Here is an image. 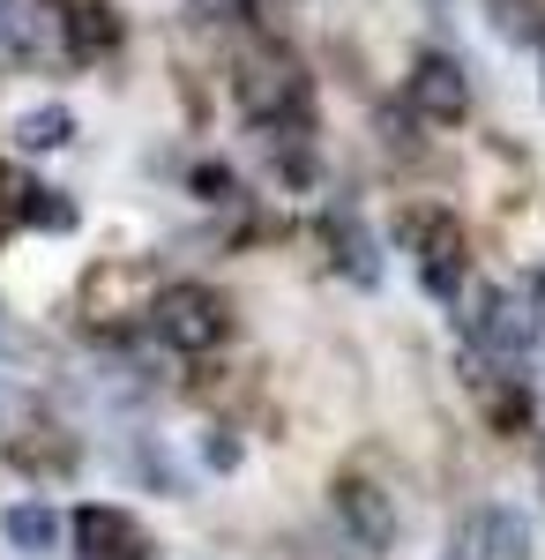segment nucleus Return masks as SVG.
Returning <instances> with one entry per match:
<instances>
[{"label": "nucleus", "mask_w": 545, "mask_h": 560, "mask_svg": "<svg viewBox=\"0 0 545 560\" xmlns=\"http://www.w3.org/2000/svg\"><path fill=\"white\" fill-rule=\"evenodd\" d=\"M336 240H344V269H351V277L367 284V277H374V255H367V232H359V224H351V232L336 224Z\"/></svg>", "instance_id": "nucleus-12"}, {"label": "nucleus", "mask_w": 545, "mask_h": 560, "mask_svg": "<svg viewBox=\"0 0 545 560\" xmlns=\"http://www.w3.org/2000/svg\"><path fill=\"white\" fill-rule=\"evenodd\" d=\"M60 38H68V52L97 60V52H113V45H120V15H113V8H97V0H76V8L60 15Z\"/></svg>", "instance_id": "nucleus-8"}, {"label": "nucleus", "mask_w": 545, "mask_h": 560, "mask_svg": "<svg viewBox=\"0 0 545 560\" xmlns=\"http://www.w3.org/2000/svg\"><path fill=\"white\" fill-rule=\"evenodd\" d=\"M404 97H411V113H419V120L456 128L463 113H471V75H463L449 52H426L419 68H411V83H404Z\"/></svg>", "instance_id": "nucleus-3"}, {"label": "nucleus", "mask_w": 545, "mask_h": 560, "mask_svg": "<svg viewBox=\"0 0 545 560\" xmlns=\"http://www.w3.org/2000/svg\"><path fill=\"white\" fill-rule=\"evenodd\" d=\"M336 516H344V530L367 553H389L396 546V509H389V493H381L374 478H336Z\"/></svg>", "instance_id": "nucleus-5"}, {"label": "nucleus", "mask_w": 545, "mask_h": 560, "mask_svg": "<svg viewBox=\"0 0 545 560\" xmlns=\"http://www.w3.org/2000/svg\"><path fill=\"white\" fill-rule=\"evenodd\" d=\"M531 523L515 516V509H478V516L456 530V553L449 560H531Z\"/></svg>", "instance_id": "nucleus-4"}, {"label": "nucleus", "mask_w": 545, "mask_h": 560, "mask_svg": "<svg viewBox=\"0 0 545 560\" xmlns=\"http://www.w3.org/2000/svg\"><path fill=\"white\" fill-rule=\"evenodd\" d=\"M463 382L478 388L486 419H494L501 433H523V427H531V388H523V382H515V388H501V382H494V359H486V351H478V374H463Z\"/></svg>", "instance_id": "nucleus-7"}, {"label": "nucleus", "mask_w": 545, "mask_h": 560, "mask_svg": "<svg viewBox=\"0 0 545 560\" xmlns=\"http://www.w3.org/2000/svg\"><path fill=\"white\" fill-rule=\"evenodd\" d=\"M68 135H76V120H68L60 105H38V113L15 120V142H23V150H60Z\"/></svg>", "instance_id": "nucleus-10"}, {"label": "nucleus", "mask_w": 545, "mask_h": 560, "mask_svg": "<svg viewBox=\"0 0 545 560\" xmlns=\"http://www.w3.org/2000/svg\"><path fill=\"white\" fill-rule=\"evenodd\" d=\"M404 240H411V255H419L426 284L433 292H456L463 269H471V232H463L449 210H411L404 217Z\"/></svg>", "instance_id": "nucleus-2"}, {"label": "nucleus", "mask_w": 545, "mask_h": 560, "mask_svg": "<svg viewBox=\"0 0 545 560\" xmlns=\"http://www.w3.org/2000/svg\"><path fill=\"white\" fill-rule=\"evenodd\" d=\"M494 31L515 45H545V8L538 0H494Z\"/></svg>", "instance_id": "nucleus-11"}, {"label": "nucleus", "mask_w": 545, "mask_h": 560, "mask_svg": "<svg viewBox=\"0 0 545 560\" xmlns=\"http://www.w3.org/2000/svg\"><path fill=\"white\" fill-rule=\"evenodd\" d=\"M76 553L83 560H150V530L127 509H83L76 516Z\"/></svg>", "instance_id": "nucleus-6"}, {"label": "nucleus", "mask_w": 545, "mask_h": 560, "mask_svg": "<svg viewBox=\"0 0 545 560\" xmlns=\"http://www.w3.org/2000/svg\"><path fill=\"white\" fill-rule=\"evenodd\" d=\"M538 75H545V45H538Z\"/></svg>", "instance_id": "nucleus-14"}, {"label": "nucleus", "mask_w": 545, "mask_h": 560, "mask_svg": "<svg viewBox=\"0 0 545 560\" xmlns=\"http://www.w3.org/2000/svg\"><path fill=\"white\" fill-rule=\"evenodd\" d=\"M158 337H165L172 351H217L224 337H232V306H224V292H210V284H172V292H158Z\"/></svg>", "instance_id": "nucleus-1"}, {"label": "nucleus", "mask_w": 545, "mask_h": 560, "mask_svg": "<svg viewBox=\"0 0 545 560\" xmlns=\"http://www.w3.org/2000/svg\"><path fill=\"white\" fill-rule=\"evenodd\" d=\"M0 530H8L15 553H53V546H60V516L38 509V501H15V509L0 516Z\"/></svg>", "instance_id": "nucleus-9"}, {"label": "nucleus", "mask_w": 545, "mask_h": 560, "mask_svg": "<svg viewBox=\"0 0 545 560\" xmlns=\"http://www.w3.org/2000/svg\"><path fill=\"white\" fill-rule=\"evenodd\" d=\"M538 486H545V441H538Z\"/></svg>", "instance_id": "nucleus-13"}]
</instances>
